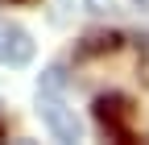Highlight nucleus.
Listing matches in <instances>:
<instances>
[{
	"label": "nucleus",
	"instance_id": "nucleus-2",
	"mask_svg": "<svg viewBox=\"0 0 149 145\" xmlns=\"http://www.w3.org/2000/svg\"><path fill=\"white\" fill-rule=\"evenodd\" d=\"M37 112H42L46 129L58 137V141H79V137H83V124H79V116H74V112H70V108H66L58 96L37 91Z\"/></svg>",
	"mask_w": 149,
	"mask_h": 145
},
{
	"label": "nucleus",
	"instance_id": "nucleus-7",
	"mask_svg": "<svg viewBox=\"0 0 149 145\" xmlns=\"http://www.w3.org/2000/svg\"><path fill=\"white\" fill-rule=\"evenodd\" d=\"M8 4H21V0H8Z\"/></svg>",
	"mask_w": 149,
	"mask_h": 145
},
{
	"label": "nucleus",
	"instance_id": "nucleus-1",
	"mask_svg": "<svg viewBox=\"0 0 149 145\" xmlns=\"http://www.w3.org/2000/svg\"><path fill=\"white\" fill-rule=\"evenodd\" d=\"M91 112H95V124L112 141H133V100H128V96H120V91L95 96Z\"/></svg>",
	"mask_w": 149,
	"mask_h": 145
},
{
	"label": "nucleus",
	"instance_id": "nucleus-8",
	"mask_svg": "<svg viewBox=\"0 0 149 145\" xmlns=\"http://www.w3.org/2000/svg\"><path fill=\"white\" fill-rule=\"evenodd\" d=\"M137 4H149V0H137Z\"/></svg>",
	"mask_w": 149,
	"mask_h": 145
},
{
	"label": "nucleus",
	"instance_id": "nucleus-6",
	"mask_svg": "<svg viewBox=\"0 0 149 145\" xmlns=\"http://www.w3.org/2000/svg\"><path fill=\"white\" fill-rule=\"evenodd\" d=\"M4 133H8V129H4V120H0V141H4Z\"/></svg>",
	"mask_w": 149,
	"mask_h": 145
},
{
	"label": "nucleus",
	"instance_id": "nucleus-4",
	"mask_svg": "<svg viewBox=\"0 0 149 145\" xmlns=\"http://www.w3.org/2000/svg\"><path fill=\"white\" fill-rule=\"evenodd\" d=\"M124 38L120 33H91V38H83L79 46V58H91V54H108V50H116Z\"/></svg>",
	"mask_w": 149,
	"mask_h": 145
},
{
	"label": "nucleus",
	"instance_id": "nucleus-3",
	"mask_svg": "<svg viewBox=\"0 0 149 145\" xmlns=\"http://www.w3.org/2000/svg\"><path fill=\"white\" fill-rule=\"evenodd\" d=\"M33 58V38L17 21H0V62L4 66H25Z\"/></svg>",
	"mask_w": 149,
	"mask_h": 145
},
{
	"label": "nucleus",
	"instance_id": "nucleus-5",
	"mask_svg": "<svg viewBox=\"0 0 149 145\" xmlns=\"http://www.w3.org/2000/svg\"><path fill=\"white\" fill-rule=\"evenodd\" d=\"M62 87H66V70H62V66H50L46 75H42V91H50V96H58Z\"/></svg>",
	"mask_w": 149,
	"mask_h": 145
}]
</instances>
